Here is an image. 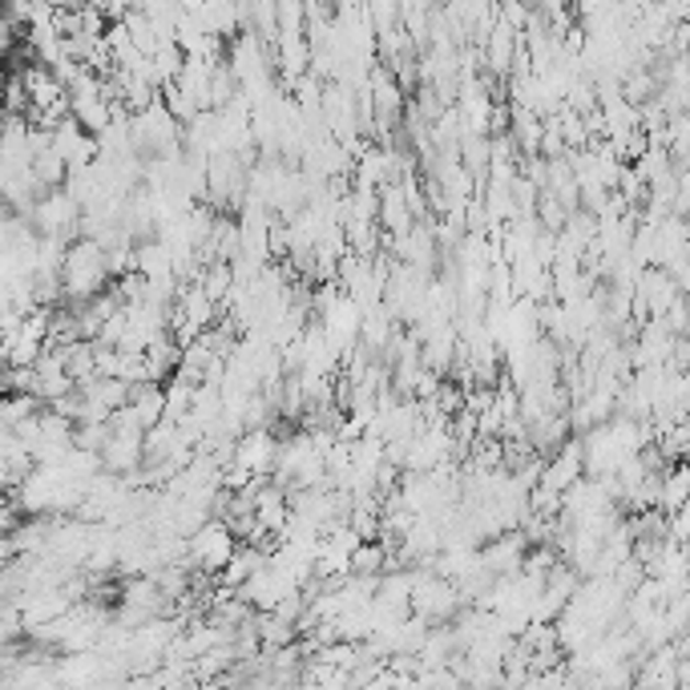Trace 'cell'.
Instances as JSON below:
<instances>
[{
	"mask_svg": "<svg viewBox=\"0 0 690 690\" xmlns=\"http://www.w3.org/2000/svg\"><path fill=\"white\" fill-rule=\"evenodd\" d=\"M663 505L666 509H682V505H690V468H678L675 477L663 480Z\"/></svg>",
	"mask_w": 690,
	"mask_h": 690,
	"instance_id": "obj_2",
	"label": "cell"
},
{
	"mask_svg": "<svg viewBox=\"0 0 690 690\" xmlns=\"http://www.w3.org/2000/svg\"><path fill=\"white\" fill-rule=\"evenodd\" d=\"M226 553H230V538H226L218 525H206L199 538H194V557H199L202 565H223Z\"/></svg>",
	"mask_w": 690,
	"mask_h": 690,
	"instance_id": "obj_1",
	"label": "cell"
},
{
	"mask_svg": "<svg viewBox=\"0 0 690 690\" xmlns=\"http://www.w3.org/2000/svg\"><path fill=\"white\" fill-rule=\"evenodd\" d=\"M271 440L267 437H251L247 444H242V452H239V465L242 468H267L271 465Z\"/></svg>",
	"mask_w": 690,
	"mask_h": 690,
	"instance_id": "obj_3",
	"label": "cell"
}]
</instances>
